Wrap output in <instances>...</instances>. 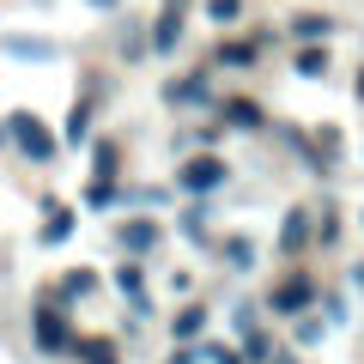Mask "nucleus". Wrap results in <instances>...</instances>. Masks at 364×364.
Returning a JSON list of instances; mask_svg holds the SVG:
<instances>
[{
  "label": "nucleus",
  "instance_id": "obj_32",
  "mask_svg": "<svg viewBox=\"0 0 364 364\" xmlns=\"http://www.w3.org/2000/svg\"><path fill=\"white\" fill-rule=\"evenodd\" d=\"M267 364H298V352H273V358Z\"/></svg>",
  "mask_w": 364,
  "mask_h": 364
},
{
  "label": "nucleus",
  "instance_id": "obj_24",
  "mask_svg": "<svg viewBox=\"0 0 364 364\" xmlns=\"http://www.w3.org/2000/svg\"><path fill=\"white\" fill-rule=\"evenodd\" d=\"M237 340H243V364H267L273 358V334H267V328H249V334H237Z\"/></svg>",
  "mask_w": 364,
  "mask_h": 364
},
{
  "label": "nucleus",
  "instance_id": "obj_25",
  "mask_svg": "<svg viewBox=\"0 0 364 364\" xmlns=\"http://www.w3.org/2000/svg\"><path fill=\"white\" fill-rule=\"evenodd\" d=\"M116 200H122L116 182H104V176H91V182H85V207H91V213H109Z\"/></svg>",
  "mask_w": 364,
  "mask_h": 364
},
{
  "label": "nucleus",
  "instance_id": "obj_26",
  "mask_svg": "<svg viewBox=\"0 0 364 364\" xmlns=\"http://www.w3.org/2000/svg\"><path fill=\"white\" fill-rule=\"evenodd\" d=\"M322 334H328V322H322V316H310V310H304V316H291V340H298V346H322Z\"/></svg>",
  "mask_w": 364,
  "mask_h": 364
},
{
  "label": "nucleus",
  "instance_id": "obj_30",
  "mask_svg": "<svg viewBox=\"0 0 364 364\" xmlns=\"http://www.w3.org/2000/svg\"><path fill=\"white\" fill-rule=\"evenodd\" d=\"M255 322H261V310H255V304H237V316H231V328H237V334H249Z\"/></svg>",
  "mask_w": 364,
  "mask_h": 364
},
{
  "label": "nucleus",
  "instance_id": "obj_21",
  "mask_svg": "<svg viewBox=\"0 0 364 364\" xmlns=\"http://www.w3.org/2000/svg\"><path fill=\"white\" fill-rule=\"evenodd\" d=\"M207 219H213V213H207V200H188V207L176 213V231L188 237V243H207Z\"/></svg>",
  "mask_w": 364,
  "mask_h": 364
},
{
  "label": "nucleus",
  "instance_id": "obj_15",
  "mask_svg": "<svg viewBox=\"0 0 364 364\" xmlns=\"http://www.w3.org/2000/svg\"><path fill=\"white\" fill-rule=\"evenodd\" d=\"M286 31H291V43H328L340 25H334L328 13H291V25H286Z\"/></svg>",
  "mask_w": 364,
  "mask_h": 364
},
{
  "label": "nucleus",
  "instance_id": "obj_10",
  "mask_svg": "<svg viewBox=\"0 0 364 364\" xmlns=\"http://www.w3.org/2000/svg\"><path fill=\"white\" fill-rule=\"evenodd\" d=\"M79 231V213L73 207H61V200H43V225H37V243L43 249H61L67 237Z\"/></svg>",
  "mask_w": 364,
  "mask_h": 364
},
{
  "label": "nucleus",
  "instance_id": "obj_23",
  "mask_svg": "<svg viewBox=\"0 0 364 364\" xmlns=\"http://www.w3.org/2000/svg\"><path fill=\"white\" fill-rule=\"evenodd\" d=\"M170 334H176V340H200V334H207V310H200V304H182L176 322H170Z\"/></svg>",
  "mask_w": 364,
  "mask_h": 364
},
{
  "label": "nucleus",
  "instance_id": "obj_28",
  "mask_svg": "<svg viewBox=\"0 0 364 364\" xmlns=\"http://www.w3.org/2000/svg\"><path fill=\"white\" fill-rule=\"evenodd\" d=\"M316 310H322V322H328V328H346V322H352V310H346V298H340V291L316 298Z\"/></svg>",
  "mask_w": 364,
  "mask_h": 364
},
{
  "label": "nucleus",
  "instance_id": "obj_33",
  "mask_svg": "<svg viewBox=\"0 0 364 364\" xmlns=\"http://www.w3.org/2000/svg\"><path fill=\"white\" fill-rule=\"evenodd\" d=\"M352 286H358V291H364V261H352Z\"/></svg>",
  "mask_w": 364,
  "mask_h": 364
},
{
  "label": "nucleus",
  "instance_id": "obj_16",
  "mask_svg": "<svg viewBox=\"0 0 364 364\" xmlns=\"http://www.w3.org/2000/svg\"><path fill=\"white\" fill-rule=\"evenodd\" d=\"M328 43H298V55H291V73L298 79H328Z\"/></svg>",
  "mask_w": 364,
  "mask_h": 364
},
{
  "label": "nucleus",
  "instance_id": "obj_20",
  "mask_svg": "<svg viewBox=\"0 0 364 364\" xmlns=\"http://www.w3.org/2000/svg\"><path fill=\"white\" fill-rule=\"evenodd\" d=\"M243 13H249V0H200V18L219 25V31H237V25H243Z\"/></svg>",
  "mask_w": 364,
  "mask_h": 364
},
{
  "label": "nucleus",
  "instance_id": "obj_11",
  "mask_svg": "<svg viewBox=\"0 0 364 364\" xmlns=\"http://www.w3.org/2000/svg\"><path fill=\"white\" fill-rule=\"evenodd\" d=\"M0 55H6V61H61V43H49V37H18V31H6V37H0Z\"/></svg>",
  "mask_w": 364,
  "mask_h": 364
},
{
  "label": "nucleus",
  "instance_id": "obj_6",
  "mask_svg": "<svg viewBox=\"0 0 364 364\" xmlns=\"http://www.w3.org/2000/svg\"><path fill=\"white\" fill-rule=\"evenodd\" d=\"M310 243H316V207H286V219H279V255L298 261Z\"/></svg>",
  "mask_w": 364,
  "mask_h": 364
},
{
  "label": "nucleus",
  "instance_id": "obj_36",
  "mask_svg": "<svg viewBox=\"0 0 364 364\" xmlns=\"http://www.w3.org/2000/svg\"><path fill=\"white\" fill-rule=\"evenodd\" d=\"M358 104H364V73H358Z\"/></svg>",
  "mask_w": 364,
  "mask_h": 364
},
{
  "label": "nucleus",
  "instance_id": "obj_12",
  "mask_svg": "<svg viewBox=\"0 0 364 364\" xmlns=\"http://www.w3.org/2000/svg\"><path fill=\"white\" fill-rule=\"evenodd\" d=\"M91 122H97V85L79 91V104L67 109V134H61V140H67V146H85V140H91Z\"/></svg>",
  "mask_w": 364,
  "mask_h": 364
},
{
  "label": "nucleus",
  "instance_id": "obj_22",
  "mask_svg": "<svg viewBox=\"0 0 364 364\" xmlns=\"http://www.w3.org/2000/svg\"><path fill=\"white\" fill-rule=\"evenodd\" d=\"M91 176H104V182L122 176V146L116 140H97V146H91Z\"/></svg>",
  "mask_w": 364,
  "mask_h": 364
},
{
  "label": "nucleus",
  "instance_id": "obj_1",
  "mask_svg": "<svg viewBox=\"0 0 364 364\" xmlns=\"http://www.w3.org/2000/svg\"><path fill=\"white\" fill-rule=\"evenodd\" d=\"M6 146H18L25 164H55L61 158V140L37 109H6Z\"/></svg>",
  "mask_w": 364,
  "mask_h": 364
},
{
  "label": "nucleus",
  "instance_id": "obj_4",
  "mask_svg": "<svg viewBox=\"0 0 364 364\" xmlns=\"http://www.w3.org/2000/svg\"><path fill=\"white\" fill-rule=\"evenodd\" d=\"M188 13H195V0H164V6L146 18L152 55H176V49H182V37H188Z\"/></svg>",
  "mask_w": 364,
  "mask_h": 364
},
{
  "label": "nucleus",
  "instance_id": "obj_19",
  "mask_svg": "<svg viewBox=\"0 0 364 364\" xmlns=\"http://www.w3.org/2000/svg\"><path fill=\"white\" fill-rule=\"evenodd\" d=\"M213 61H219V67H255L261 61V43L255 37H249V43L243 37H225L219 49H213Z\"/></svg>",
  "mask_w": 364,
  "mask_h": 364
},
{
  "label": "nucleus",
  "instance_id": "obj_8",
  "mask_svg": "<svg viewBox=\"0 0 364 364\" xmlns=\"http://www.w3.org/2000/svg\"><path fill=\"white\" fill-rule=\"evenodd\" d=\"M116 243H122V255L146 261L158 243H164V225H158V219H122V225H116Z\"/></svg>",
  "mask_w": 364,
  "mask_h": 364
},
{
  "label": "nucleus",
  "instance_id": "obj_7",
  "mask_svg": "<svg viewBox=\"0 0 364 364\" xmlns=\"http://www.w3.org/2000/svg\"><path fill=\"white\" fill-rule=\"evenodd\" d=\"M219 109V128L225 134H261L267 128V109L255 104V97H225V104H213Z\"/></svg>",
  "mask_w": 364,
  "mask_h": 364
},
{
  "label": "nucleus",
  "instance_id": "obj_18",
  "mask_svg": "<svg viewBox=\"0 0 364 364\" xmlns=\"http://www.w3.org/2000/svg\"><path fill=\"white\" fill-rule=\"evenodd\" d=\"M219 255H225V267H231V273H249V267H255V237H249V231H231V237L219 243Z\"/></svg>",
  "mask_w": 364,
  "mask_h": 364
},
{
  "label": "nucleus",
  "instance_id": "obj_31",
  "mask_svg": "<svg viewBox=\"0 0 364 364\" xmlns=\"http://www.w3.org/2000/svg\"><path fill=\"white\" fill-rule=\"evenodd\" d=\"M91 13H122V0H85Z\"/></svg>",
  "mask_w": 364,
  "mask_h": 364
},
{
  "label": "nucleus",
  "instance_id": "obj_9",
  "mask_svg": "<svg viewBox=\"0 0 364 364\" xmlns=\"http://www.w3.org/2000/svg\"><path fill=\"white\" fill-rule=\"evenodd\" d=\"M164 104L170 109H207V104H219V97H213V79L207 73H182V79L164 85Z\"/></svg>",
  "mask_w": 364,
  "mask_h": 364
},
{
  "label": "nucleus",
  "instance_id": "obj_34",
  "mask_svg": "<svg viewBox=\"0 0 364 364\" xmlns=\"http://www.w3.org/2000/svg\"><path fill=\"white\" fill-rule=\"evenodd\" d=\"M25 6H37V13H49V6H55V0H25Z\"/></svg>",
  "mask_w": 364,
  "mask_h": 364
},
{
  "label": "nucleus",
  "instance_id": "obj_17",
  "mask_svg": "<svg viewBox=\"0 0 364 364\" xmlns=\"http://www.w3.org/2000/svg\"><path fill=\"white\" fill-rule=\"evenodd\" d=\"M73 352L79 364H122V352H116V340H97V334H73Z\"/></svg>",
  "mask_w": 364,
  "mask_h": 364
},
{
  "label": "nucleus",
  "instance_id": "obj_2",
  "mask_svg": "<svg viewBox=\"0 0 364 364\" xmlns=\"http://www.w3.org/2000/svg\"><path fill=\"white\" fill-rule=\"evenodd\" d=\"M31 340H37L43 358H61V352L73 346V316H67V304L55 298V291H43L37 310H31Z\"/></svg>",
  "mask_w": 364,
  "mask_h": 364
},
{
  "label": "nucleus",
  "instance_id": "obj_29",
  "mask_svg": "<svg viewBox=\"0 0 364 364\" xmlns=\"http://www.w3.org/2000/svg\"><path fill=\"white\" fill-rule=\"evenodd\" d=\"M316 243H340V213L322 207V219H316Z\"/></svg>",
  "mask_w": 364,
  "mask_h": 364
},
{
  "label": "nucleus",
  "instance_id": "obj_3",
  "mask_svg": "<svg viewBox=\"0 0 364 364\" xmlns=\"http://www.w3.org/2000/svg\"><path fill=\"white\" fill-rule=\"evenodd\" d=\"M225 182H231V164H225L219 152H195V158H182V164H176V188H182L188 200L219 195Z\"/></svg>",
  "mask_w": 364,
  "mask_h": 364
},
{
  "label": "nucleus",
  "instance_id": "obj_35",
  "mask_svg": "<svg viewBox=\"0 0 364 364\" xmlns=\"http://www.w3.org/2000/svg\"><path fill=\"white\" fill-rule=\"evenodd\" d=\"M0 146H6V116H0Z\"/></svg>",
  "mask_w": 364,
  "mask_h": 364
},
{
  "label": "nucleus",
  "instance_id": "obj_14",
  "mask_svg": "<svg viewBox=\"0 0 364 364\" xmlns=\"http://www.w3.org/2000/svg\"><path fill=\"white\" fill-rule=\"evenodd\" d=\"M97 286H104V279H97V267H67L61 286H55V298H61V304H85Z\"/></svg>",
  "mask_w": 364,
  "mask_h": 364
},
{
  "label": "nucleus",
  "instance_id": "obj_13",
  "mask_svg": "<svg viewBox=\"0 0 364 364\" xmlns=\"http://www.w3.org/2000/svg\"><path fill=\"white\" fill-rule=\"evenodd\" d=\"M116 55H122L128 67L152 55V37H146V18H122V25H116Z\"/></svg>",
  "mask_w": 364,
  "mask_h": 364
},
{
  "label": "nucleus",
  "instance_id": "obj_5",
  "mask_svg": "<svg viewBox=\"0 0 364 364\" xmlns=\"http://www.w3.org/2000/svg\"><path fill=\"white\" fill-rule=\"evenodd\" d=\"M316 298H322V291H316V279H310V273H286V279H279V286L267 291V310L291 322V316L316 310Z\"/></svg>",
  "mask_w": 364,
  "mask_h": 364
},
{
  "label": "nucleus",
  "instance_id": "obj_27",
  "mask_svg": "<svg viewBox=\"0 0 364 364\" xmlns=\"http://www.w3.org/2000/svg\"><path fill=\"white\" fill-rule=\"evenodd\" d=\"M116 286L128 291V298H146V261H134V255H128V261L116 267Z\"/></svg>",
  "mask_w": 364,
  "mask_h": 364
}]
</instances>
